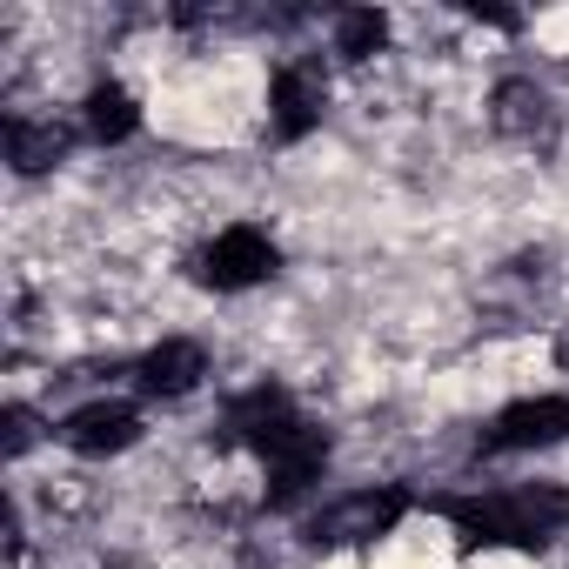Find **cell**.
Instances as JSON below:
<instances>
[{"mask_svg": "<svg viewBox=\"0 0 569 569\" xmlns=\"http://www.w3.org/2000/svg\"><path fill=\"white\" fill-rule=\"evenodd\" d=\"M436 509L462 529V542L542 549L549 536L569 529V489H556V482H522V489H502V496H442Z\"/></svg>", "mask_w": 569, "mask_h": 569, "instance_id": "1", "label": "cell"}, {"mask_svg": "<svg viewBox=\"0 0 569 569\" xmlns=\"http://www.w3.org/2000/svg\"><path fill=\"white\" fill-rule=\"evenodd\" d=\"M402 509H409V489H362V496H349V502H336L329 516H316L309 522V542H329V549H342V542H376V536H389L396 522H402Z\"/></svg>", "mask_w": 569, "mask_h": 569, "instance_id": "2", "label": "cell"}, {"mask_svg": "<svg viewBox=\"0 0 569 569\" xmlns=\"http://www.w3.org/2000/svg\"><path fill=\"white\" fill-rule=\"evenodd\" d=\"M274 241L261 234V228H228V234H214L208 241V254H201V281L208 289H254V281H268L274 274Z\"/></svg>", "mask_w": 569, "mask_h": 569, "instance_id": "3", "label": "cell"}, {"mask_svg": "<svg viewBox=\"0 0 569 569\" xmlns=\"http://www.w3.org/2000/svg\"><path fill=\"white\" fill-rule=\"evenodd\" d=\"M562 436H569V396H529V402H509L489 422L482 449L489 456H516V449H549Z\"/></svg>", "mask_w": 569, "mask_h": 569, "instance_id": "4", "label": "cell"}, {"mask_svg": "<svg viewBox=\"0 0 569 569\" xmlns=\"http://www.w3.org/2000/svg\"><path fill=\"white\" fill-rule=\"evenodd\" d=\"M322 108H329V81L316 61H289L274 74V94H268V128L274 141H302L309 128H322Z\"/></svg>", "mask_w": 569, "mask_h": 569, "instance_id": "5", "label": "cell"}, {"mask_svg": "<svg viewBox=\"0 0 569 569\" xmlns=\"http://www.w3.org/2000/svg\"><path fill=\"white\" fill-rule=\"evenodd\" d=\"M296 429H302L296 396H289V389H274V382L234 396V409H228V442H248V449H261V456H274Z\"/></svg>", "mask_w": 569, "mask_h": 569, "instance_id": "6", "label": "cell"}, {"mask_svg": "<svg viewBox=\"0 0 569 569\" xmlns=\"http://www.w3.org/2000/svg\"><path fill=\"white\" fill-rule=\"evenodd\" d=\"M322 462H329V429L302 422L289 442L268 456V502H274V509H281V502H296V496L322 476Z\"/></svg>", "mask_w": 569, "mask_h": 569, "instance_id": "7", "label": "cell"}, {"mask_svg": "<svg viewBox=\"0 0 569 569\" xmlns=\"http://www.w3.org/2000/svg\"><path fill=\"white\" fill-rule=\"evenodd\" d=\"M141 436V416L128 409V402H88V409H74L68 422H61V442L74 449V456H114V449H128Z\"/></svg>", "mask_w": 569, "mask_h": 569, "instance_id": "8", "label": "cell"}, {"mask_svg": "<svg viewBox=\"0 0 569 569\" xmlns=\"http://www.w3.org/2000/svg\"><path fill=\"white\" fill-rule=\"evenodd\" d=\"M489 121L509 134V141H536L549 128V94L536 81H496L489 94Z\"/></svg>", "mask_w": 569, "mask_h": 569, "instance_id": "9", "label": "cell"}, {"mask_svg": "<svg viewBox=\"0 0 569 569\" xmlns=\"http://www.w3.org/2000/svg\"><path fill=\"white\" fill-rule=\"evenodd\" d=\"M201 376H208L201 342H161V349H148V362H141V389H148V396H188Z\"/></svg>", "mask_w": 569, "mask_h": 569, "instance_id": "10", "label": "cell"}, {"mask_svg": "<svg viewBox=\"0 0 569 569\" xmlns=\"http://www.w3.org/2000/svg\"><path fill=\"white\" fill-rule=\"evenodd\" d=\"M8 161H14L21 174L61 168V161H68V128H54V121H14V128H8Z\"/></svg>", "mask_w": 569, "mask_h": 569, "instance_id": "11", "label": "cell"}, {"mask_svg": "<svg viewBox=\"0 0 569 569\" xmlns=\"http://www.w3.org/2000/svg\"><path fill=\"white\" fill-rule=\"evenodd\" d=\"M134 121H141V108H134V94H128V88L101 81V88L88 94V128H94V141H128V134H134Z\"/></svg>", "mask_w": 569, "mask_h": 569, "instance_id": "12", "label": "cell"}, {"mask_svg": "<svg viewBox=\"0 0 569 569\" xmlns=\"http://www.w3.org/2000/svg\"><path fill=\"white\" fill-rule=\"evenodd\" d=\"M382 41H389V21H382L376 8H349V14L336 21V54H342V61H369Z\"/></svg>", "mask_w": 569, "mask_h": 569, "instance_id": "13", "label": "cell"}, {"mask_svg": "<svg viewBox=\"0 0 569 569\" xmlns=\"http://www.w3.org/2000/svg\"><path fill=\"white\" fill-rule=\"evenodd\" d=\"M0 429H8V456H28L34 449V436H41V422H34V409H8V416H0Z\"/></svg>", "mask_w": 569, "mask_h": 569, "instance_id": "14", "label": "cell"}]
</instances>
